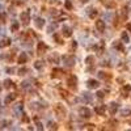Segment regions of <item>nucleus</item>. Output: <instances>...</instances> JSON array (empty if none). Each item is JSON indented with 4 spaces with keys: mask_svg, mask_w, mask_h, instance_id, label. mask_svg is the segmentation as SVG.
Wrapping results in <instances>:
<instances>
[{
    "mask_svg": "<svg viewBox=\"0 0 131 131\" xmlns=\"http://www.w3.org/2000/svg\"><path fill=\"white\" fill-rule=\"evenodd\" d=\"M63 63H64V66H67V67H72V66H75V58L73 57H71V55H63Z\"/></svg>",
    "mask_w": 131,
    "mask_h": 131,
    "instance_id": "nucleus-1",
    "label": "nucleus"
},
{
    "mask_svg": "<svg viewBox=\"0 0 131 131\" xmlns=\"http://www.w3.org/2000/svg\"><path fill=\"white\" fill-rule=\"evenodd\" d=\"M79 114H80L81 118H85V119H88V118L92 117V111L88 109V107H80V109H79Z\"/></svg>",
    "mask_w": 131,
    "mask_h": 131,
    "instance_id": "nucleus-2",
    "label": "nucleus"
},
{
    "mask_svg": "<svg viewBox=\"0 0 131 131\" xmlns=\"http://www.w3.org/2000/svg\"><path fill=\"white\" fill-rule=\"evenodd\" d=\"M68 87L73 90H76V88H78V78H76V76L72 75L68 78Z\"/></svg>",
    "mask_w": 131,
    "mask_h": 131,
    "instance_id": "nucleus-3",
    "label": "nucleus"
},
{
    "mask_svg": "<svg viewBox=\"0 0 131 131\" xmlns=\"http://www.w3.org/2000/svg\"><path fill=\"white\" fill-rule=\"evenodd\" d=\"M21 21H22V24L24 25H28L29 24V21H30V12L29 11H24L21 13Z\"/></svg>",
    "mask_w": 131,
    "mask_h": 131,
    "instance_id": "nucleus-4",
    "label": "nucleus"
},
{
    "mask_svg": "<svg viewBox=\"0 0 131 131\" xmlns=\"http://www.w3.org/2000/svg\"><path fill=\"white\" fill-rule=\"evenodd\" d=\"M55 111H57V114H58L59 118H63L64 115H66V109L63 107V105H60V104H58V105L55 106Z\"/></svg>",
    "mask_w": 131,
    "mask_h": 131,
    "instance_id": "nucleus-5",
    "label": "nucleus"
},
{
    "mask_svg": "<svg viewBox=\"0 0 131 131\" xmlns=\"http://www.w3.org/2000/svg\"><path fill=\"white\" fill-rule=\"evenodd\" d=\"M62 34H63L64 37H71V35H72L71 28L67 26V25H63V28H62Z\"/></svg>",
    "mask_w": 131,
    "mask_h": 131,
    "instance_id": "nucleus-6",
    "label": "nucleus"
},
{
    "mask_svg": "<svg viewBox=\"0 0 131 131\" xmlns=\"http://www.w3.org/2000/svg\"><path fill=\"white\" fill-rule=\"evenodd\" d=\"M118 109H119V105H118L117 102H111V104L109 105V111H110L111 115H114L115 113H117Z\"/></svg>",
    "mask_w": 131,
    "mask_h": 131,
    "instance_id": "nucleus-7",
    "label": "nucleus"
},
{
    "mask_svg": "<svg viewBox=\"0 0 131 131\" xmlns=\"http://www.w3.org/2000/svg\"><path fill=\"white\" fill-rule=\"evenodd\" d=\"M98 81H96V80H93V79H90V80H88L87 81V87L89 88V89H96V88H98Z\"/></svg>",
    "mask_w": 131,
    "mask_h": 131,
    "instance_id": "nucleus-8",
    "label": "nucleus"
},
{
    "mask_svg": "<svg viewBox=\"0 0 131 131\" xmlns=\"http://www.w3.org/2000/svg\"><path fill=\"white\" fill-rule=\"evenodd\" d=\"M96 29L98 32H104L105 30V21L104 20H97L96 21Z\"/></svg>",
    "mask_w": 131,
    "mask_h": 131,
    "instance_id": "nucleus-9",
    "label": "nucleus"
},
{
    "mask_svg": "<svg viewBox=\"0 0 131 131\" xmlns=\"http://www.w3.org/2000/svg\"><path fill=\"white\" fill-rule=\"evenodd\" d=\"M34 24H35V26H37L38 29H42V28L45 26V20H43V18H41V17H35Z\"/></svg>",
    "mask_w": 131,
    "mask_h": 131,
    "instance_id": "nucleus-10",
    "label": "nucleus"
},
{
    "mask_svg": "<svg viewBox=\"0 0 131 131\" xmlns=\"http://www.w3.org/2000/svg\"><path fill=\"white\" fill-rule=\"evenodd\" d=\"M105 110H106L105 105H100V106H96V107H95V111H96L98 115H104V114H105Z\"/></svg>",
    "mask_w": 131,
    "mask_h": 131,
    "instance_id": "nucleus-11",
    "label": "nucleus"
},
{
    "mask_svg": "<svg viewBox=\"0 0 131 131\" xmlns=\"http://www.w3.org/2000/svg\"><path fill=\"white\" fill-rule=\"evenodd\" d=\"M121 92H122V96H123V97H127L128 93L131 92V85H125V87H122Z\"/></svg>",
    "mask_w": 131,
    "mask_h": 131,
    "instance_id": "nucleus-12",
    "label": "nucleus"
},
{
    "mask_svg": "<svg viewBox=\"0 0 131 131\" xmlns=\"http://www.w3.org/2000/svg\"><path fill=\"white\" fill-rule=\"evenodd\" d=\"M87 13H88V16L90 18H95V16H97V11L93 8V7H90V8L87 9Z\"/></svg>",
    "mask_w": 131,
    "mask_h": 131,
    "instance_id": "nucleus-13",
    "label": "nucleus"
},
{
    "mask_svg": "<svg viewBox=\"0 0 131 131\" xmlns=\"http://www.w3.org/2000/svg\"><path fill=\"white\" fill-rule=\"evenodd\" d=\"M121 38H122V43H128L130 42V37H128V34L126 32H122Z\"/></svg>",
    "mask_w": 131,
    "mask_h": 131,
    "instance_id": "nucleus-14",
    "label": "nucleus"
},
{
    "mask_svg": "<svg viewBox=\"0 0 131 131\" xmlns=\"http://www.w3.org/2000/svg\"><path fill=\"white\" fill-rule=\"evenodd\" d=\"M26 60H28V55L25 52H21V55L18 57V63L24 64V63H26Z\"/></svg>",
    "mask_w": 131,
    "mask_h": 131,
    "instance_id": "nucleus-15",
    "label": "nucleus"
},
{
    "mask_svg": "<svg viewBox=\"0 0 131 131\" xmlns=\"http://www.w3.org/2000/svg\"><path fill=\"white\" fill-rule=\"evenodd\" d=\"M83 100H84V102L90 104L92 102V95L90 93H83Z\"/></svg>",
    "mask_w": 131,
    "mask_h": 131,
    "instance_id": "nucleus-16",
    "label": "nucleus"
},
{
    "mask_svg": "<svg viewBox=\"0 0 131 131\" xmlns=\"http://www.w3.org/2000/svg\"><path fill=\"white\" fill-rule=\"evenodd\" d=\"M14 98H16V95H14V93H11L9 96H7V98H5V104H9V102H12Z\"/></svg>",
    "mask_w": 131,
    "mask_h": 131,
    "instance_id": "nucleus-17",
    "label": "nucleus"
},
{
    "mask_svg": "<svg viewBox=\"0 0 131 131\" xmlns=\"http://www.w3.org/2000/svg\"><path fill=\"white\" fill-rule=\"evenodd\" d=\"M45 50H47V46H46L43 42H40V45H38V54H41V51H45Z\"/></svg>",
    "mask_w": 131,
    "mask_h": 131,
    "instance_id": "nucleus-18",
    "label": "nucleus"
},
{
    "mask_svg": "<svg viewBox=\"0 0 131 131\" xmlns=\"http://www.w3.org/2000/svg\"><path fill=\"white\" fill-rule=\"evenodd\" d=\"M4 87H5L7 89H9V88H13L14 85H13V83H12L9 79H7V80L4 81Z\"/></svg>",
    "mask_w": 131,
    "mask_h": 131,
    "instance_id": "nucleus-19",
    "label": "nucleus"
},
{
    "mask_svg": "<svg viewBox=\"0 0 131 131\" xmlns=\"http://www.w3.org/2000/svg\"><path fill=\"white\" fill-rule=\"evenodd\" d=\"M22 107H24V106H22V104H17L16 106H14V111H16L17 114H21L22 113Z\"/></svg>",
    "mask_w": 131,
    "mask_h": 131,
    "instance_id": "nucleus-20",
    "label": "nucleus"
},
{
    "mask_svg": "<svg viewBox=\"0 0 131 131\" xmlns=\"http://www.w3.org/2000/svg\"><path fill=\"white\" fill-rule=\"evenodd\" d=\"M49 60H50V62H54V63H58V62H59V57L57 55V54H54V55H51V57L49 58Z\"/></svg>",
    "mask_w": 131,
    "mask_h": 131,
    "instance_id": "nucleus-21",
    "label": "nucleus"
},
{
    "mask_svg": "<svg viewBox=\"0 0 131 131\" xmlns=\"http://www.w3.org/2000/svg\"><path fill=\"white\" fill-rule=\"evenodd\" d=\"M93 62H95V57H93V55H89V57L85 58V63H87V64H92Z\"/></svg>",
    "mask_w": 131,
    "mask_h": 131,
    "instance_id": "nucleus-22",
    "label": "nucleus"
},
{
    "mask_svg": "<svg viewBox=\"0 0 131 131\" xmlns=\"http://www.w3.org/2000/svg\"><path fill=\"white\" fill-rule=\"evenodd\" d=\"M11 45V40H4L0 41V47H4V46H9Z\"/></svg>",
    "mask_w": 131,
    "mask_h": 131,
    "instance_id": "nucleus-23",
    "label": "nucleus"
},
{
    "mask_svg": "<svg viewBox=\"0 0 131 131\" xmlns=\"http://www.w3.org/2000/svg\"><path fill=\"white\" fill-rule=\"evenodd\" d=\"M34 67L37 68V70H41V68L43 67V62H41V60H37L35 63H34Z\"/></svg>",
    "mask_w": 131,
    "mask_h": 131,
    "instance_id": "nucleus-24",
    "label": "nucleus"
},
{
    "mask_svg": "<svg viewBox=\"0 0 131 131\" xmlns=\"http://www.w3.org/2000/svg\"><path fill=\"white\" fill-rule=\"evenodd\" d=\"M113 47H114V49H118V50H121V51H123V47H122L121 42H114V43H113Z\"/></svg>",
    "mask_w": 131,
    "mask_h": 131,
    "instance_id": "nucleus-25",
    "label": "nucleus"
},
{
    "mask_svg": "<svg viewBox=\"0 0 131 131\" xmlns=\"http://www.w3.org/2000/svg\"><path fill=\"white\" fill-rule=\"evenodd\" d=\"M18 26H20V24H18L17 21H14L13 24H12V32H17V30H18Z\"/></svg>",
    "mask_w": 131,
    "mask_h": 131,
    "instance_id": "nucleus-26",
    "label": "nucleus"
},
{
    "mask_svg": "<svg viewBox=\"0 0 131 131\" xmlns=\"http://www.w3.org/2000/svg\"><path fill=\"white\" fill-rule=\"evenodd\" d=\"M59 73H63V71H62V70H54L51 76H52V78H57V76H59Z\"/></svg>",
    "mask_w": 131,
    "mask_h": 131,
    "instance_id": "nucleus-27",
    "label": "nucleus"
},
{
    "mask_svg": "<svg viewBox=\"0 0 131 131\" xmlns=\"http://www.w3.org/2000/svg\"><path fill=\"white\" fill-rule=\"evenodd\" d=\"M64 5H66V8H67L68 11H71V9H72V3L70 2V0H66V3H64Z\"/></svg>",
    "mask_w": 131,
    "mask_h": 131,
    "instance_id": "nucleus-28",
    "label": "nucleus"
},
{
    "mask_svg": "<svg viewBox=\"0 0 131 131\" xmlns=\"http://www.w3.org/2000/svg\"><path fill=\"white\" fill-rule=\"evenodd\" d=\"M26 72H29V70H28V68H25V67H22V68H20V70H18V75H25Z\"/></svg>",
    "mask_w": 131,
    "mask_h": 131,
    "instance_id": "nucleus-29",
    "label": "nucleus"
},
{
    "mask_svg": "<svg viewBox=\"0 0 131 131\" xmlns=\"http://www.w3.org/2000/svg\"><path fill=\"white\" fill-rule=\"evenodd\" d=\"M5 18H7V14L5 13H0V22H5Z\"/></svg>",
    "mask_w": 131,
    "mask_h": 131,
    "instance_id": "nucleus-30",
    "label": "nucleus"
},
{
    "mask_svg": "<svg viewBox=\"0 0 131 131\" xmlns=\"http://www.w3.org/2000/svg\"><path fill=\"white\" fill-rule=\"evenodd\" d=\"M130 114H131V111H130L128 109H126V110H123V111H122V115H123V117H128Z\"/></svg>",
    "mask_w": 131,
    "mask_h": 131,
    "instance_id": "nucleus-31",
    "label": "nucleus"
},
{
    "mask_svg": "<svg viewBox=\"0 0 131 131\" xmlns=\"http://www.w3.org/2000/svg\"><path fill=\"white\" fill-rule=\"evenodd\" d=\"M97 97H98V98H104V97H105V93H104L102 90H98V92H97Z\"/></svg>",
    "mask_w": 131,
    "mask_h": 131,
    "instance_id": "nucleus-32",
    "label": "nucleus"
},
{
    "mask_svg": "<svg viewBox=\"0 0 131 131\" xmlns=\"http://www.w3.org/2000/svg\"><path fill=\"white\" fill-rule=\"evenodd\" d=\"M49 127H50L51 130H52V128H54V130H57V128H58V127H57V125H55V123H52V122H50V123H49Z\"/></svg>",
    "mask_w": 131,
    "mask_h": 131,
    "instance_id": "nucleus-33",
    "label": "nucleus"
},
{
    "mask_svg": "<svg viewBox=\"0 0 131 131\" xmlns=\"http://www.w3.org/2000/svg\"><path fill=\"white\" fill-rule=\"evenodd\" d=\"M98 78L100 79H105L106 78V73L105 72H98Z\"/></svg>",
    "mask_w": 131,
    "mask_h": 131,
    "instance_id": "nucleus-34",
    "label": "nucleus"
},
{
    "mask_svg": "<svg viewBox=\"0 0 131 131\" xmlns=\"http://www.w3.org/2000/svg\"><path fill=\"white\" fill-rule=\"evenodd\" d=\"M7 72H8V73H12V72H14V68H7Z\"/></svg>",
    "mask_w": 131,
    "mask_h": 131,
    "instance_id": "nucleus-35",
    "label": "nucleus"
},
{
    "mask_svg": "<svg viewBox=\"0 0 131 131\" xmlns=\"http://www.w3.org/2000/svg\"><path fill=\"white\" fill-rule=\"evenodd\" d=\"M37 126H38V130H43V126L41 125L40 122H37Z\"/></svg>",
    "mask_w": 131,
    "mask_h": 131,
    "instance_id": "nucleus-36",
    "label": "nucleus"
},
{
    "mask_svg": "<svg viewBox=\"0 0 131 131\" xmlns=\"http://www.w3.org/2000/svg\"><path fill=\"white\" fill-rule=\"evenodd\" d=\"M126 28L128 29V32H131V22H128V24L126 25Z\"/></svg>",
    "mask_w": 131,
    "mask_h": 131,
    "instance_id": "nucleus-37",
    "label": "nucleus"
},
{
    "mask_svg": "<svg viewBox=\"0 0 131 131\" xmlns=\"http://www.w3.org/2000/svg\"><path fill=\"white\" fill-rule=\"evenodd\" d=\"M76 46H78V43H76V42H75V41H73V42H72V47H73V49H75V47H76Z\"/></svg>",
    "mask_w": 131,
    "mask_h": 131,
    "instance_id": "nucleus-38",
    "label": "nucleus"
},
{
    "mask_svg": "<svg viewBox=\"0 0 131 131\" xmlns=\"http://www.w3.org/2000/svg\"><path fill=\"white\" fill-rule=\"evenodd\" d=\"M80 2H81V3H87V2H88V0H80Z\"/></svg>",
    "mask_w": 131,
    "mask_h": 131,
    "instance_id": "nucleus-39",
    "label": "nucleus"
},
{
    "mask_svg": "<svg viewBox=\"0 0 131 131\" xmlns=\"http://www.w3.org/2000/svg\"><path fill=\"white\" fill-rule=\"evenodd\" d=\"M2 88H3V87H2V84H0V90H2Z\"/></svg>",
    "mask_w": 131,
    "mask_h": 131,
    "instance_id": "nucleus-40",
    "label": "nucleus"
}]
</instances>
